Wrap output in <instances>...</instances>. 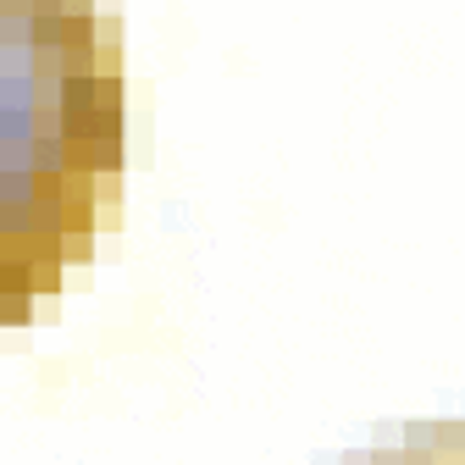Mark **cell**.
Listing matches in <instances>:
<instances>
[{"mask_svg": "<svg viewBox=\"0 0 465 465\" xmlns=\"http://www.w3.org/2000/svg\"><path fill=\"white\" fill-rule=\"evenodd\" d=\"M116 172V23L100 0H0V332L94 255Z\"/></svg>", "mask_w": 465, "mask_h": 465, "instance_id": "cell-1", "label": "cell"}, {"mask_svg": "<svg viewBox=\"0 0 465 465\" xmlns=\"http://www.w3.org/2000/svg\"><path fill=\"white\" fill-rule=\"evenodd\" d=\"M355 465H465V421H443V427H421L393 449H377Z\"/></svg>", "mask_w": 465, "mask_h": 465, "instance_id": "cell-2", "label": "cell"}]
</instances>
